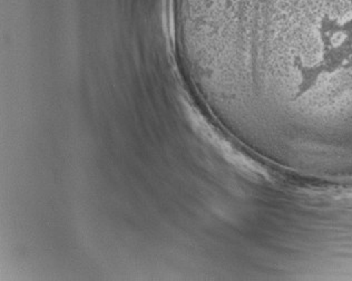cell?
Instances as JSON below:
<instances>
[{
	"label": "cell",
	"mask_w": 352,
	"mask_h": 281,
	"mask_svg": "<svg viewBox=\"0 0 352 281\" xmlns=\"http://www.w3.org/2000/svg\"><path fill=\"white\" fill-rule=\"evenodd\" d=\"M185 72L260 111L352 97V0H173Z\"/></svg>",
	"instance_id": "obj_1"
}]
</instances>
